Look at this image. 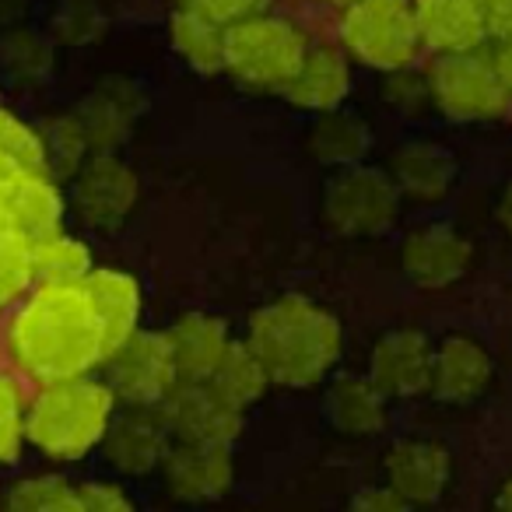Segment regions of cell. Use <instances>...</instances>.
<instances>
[{
  "label": "cell",
  "mask_w": 512,
  "mask_h": 512,
  "mask_svg": "<svg viewBox=\"0 0 512 512\" xmlns=\"http://www.w3.org/2000/svg\"><path fill=\"white\" fill-rule=\"evenodd\" d=\"M8 351L25 379L50 386L95 376L113 344L85 285H36L11 316Z\"/></svg>",
  "instance_id": "cell-1"
},
{
  "label": "cell",
  "mask_w": 512,
  "mask_h": 512,
  "mask_svg": "<svg viewBox=\"0 0 512 512\" xmlns=\"http://www.w3.org/2000/svg\"><path fill=\"white\" fill-rule=\"evenodd\" d=\"M242 344L260 358L274 386L309 390L327 383L341 362L344 330L341 320L309 295H281L249 316Z\"/></svg>",
  "instance_id": "cell-2"
},
{
  "label": "cell",
  "mask_w": 512,
  "mask_h": 512,
  "mask_svg": "<svg viewBox=\"0 0 512 512\" xmlns=\"http://www.w3.org/2000/svg\"><path fill=\"white\" fill-rule=\"evenodd\" d=\"M116 411L120 400L99 376L39 386L29 397L25 439L53 463L85 460L88 453L102 449Z\"/></svg>",
  "instance_id": "cell-3"
},
{
  "label": "cell",
  "mask_w": 512,
  "mask_h": 512,
  "mask_svg": "<svg viewBox=\"0 0 512 512\" xmlns=\"http://www.w3.org/2000/svg\"><path fill=\"white\" fill-rule=\"evenodd\" d=\"M306 32L281 15H253L225 29V74L260 92H285L309 53Z\"/></svg>",
  "instance_id": "cell-4"
},
{
  "label": "cell",
  "mask_w": 512,
  "mask_h": 512,
  "mask_svg": "<svg viewBox=\"0 0 512 512\" xmlns=\"http://www.w3.org/2000/svg\"><path fill=\"white\" fill-rule=\"evenodd\" d=\"M344 53L372 71L397 74L421 50L414 0H355L341 18Z\"/></svg>",
  "instance_id": "cell-5"
},
{
  "label": "cell",
  "mask_w": 512,
  "mask_h": 512,
  "mask_svg": "<svg viewBox=\"0 0 512 512\" xmlns=\"http://www.w3.org/2000/svg\"><path fill=\"white\" fill-rule=\"evenodd\" d=\"M102 379L116 393L120 407H148L155 411L179 386L176 358H172L165 330H137L102 365Z\"/></svg>",
  "instance_id": "cell-6"
},
{
  "label": "cell",
  "mask_w": 512,
  "mask_h": 512,
  "mask_svg": "<svg viewBox=\"0 0 512 512\" xmlns=\"http://www.w3.org/2000/svg\"><path fill=\"white\" fill-rule=\"evenodd\" d=\"M400 190L390 172L348 165L323 190V218L341 235H379L397 221Z\"/></svg>",
  "instance_id": "cell-7"
},
{
  "label": "cell",
  "mask_w": 512,
  "mask_h": 512,
  "mask_svg": "<svg viewBox=\"0 0 512 512\" xmlns=\"http://www.w3.org/2000/svg\"><path fill=\"white\" fill-rule=\"evenodd\" d=\"M428 95L453 120H491L509 102V88L495 60H484L481 53L435 60L428 71Z\"/></svg>",
  "instance_id": "cell-8"
},
{
  "label": "cell",
  "mask_w": 512,
  "mask_h": 512,
  "mask_svg": "<svg viewBox=\"0 0 512 512\" xmlns=\"http://www.w3.org/2000/svg\"><path fill=\"white\" fill-rule=\"evenodd\" d=\"M172 442H225L242 432V411L232 407L211 383H179L155 407Z\"/></svg>",
  "instance_id": "cell-9"
},
{
  "label": "cell",
  "mask_w": 512,
  "mask_h": 512,
  "mask_svg": "<svg viewBox=\"0 0 512 512\" xmlns=\"http://www.w3.org/2000/svg\"><path fill=\"white\" fill-rule=\"evenodd\" d=\"M137 204V176L127 162L102 151L88 155L81 169L74 172V207L92 228H120Z\"/></svg>",
  "instance_id": "cell-10"
},
{
  "label": "cell",
  "mask_w": 512,
  "mask_h": 512,
  "mask_svg": "<svg viewBox=\"0 0 512 512\" xmlns=\"http://www.w3.org/2000/svg\"><path fill=\"white\" fill-rule=\"evenodd\" d=\"M165 488L176 502L207 505L235 481V456L225 442H172L162 463Z\"/></svg>",
  "instance_id": "cell-11"
},
{
  "label": "cell",
  "mask_w": 512,
  "mask_h": 512,
  "mask_svg": "<svg viewBox=\"0 0 512 512\" xmlns=\"http://www.w3.org/2000/svg\"><path fill=\"white\" fill-rule=\"evenodd\" d=\"M432 358L435 348L421 330H390L372 348L369 379L386 400L418 397V393L432 390Z\"/></svg>",
  "instance_id": "cell-12"
},
{
  "label": "cell",
  "mask_w": 512,
  "mask_h": 512,
  "mask_svg": "<svg viewBox=\"0 0 512 512\" xmlns=\"http://www.w3.org/2000/svg\"><path fill=\"white\" fill-rule=\"evenodd\" d=\"M172 439L165 432L162 418L148 407H120L102 439V456L116 474L148 477L162 470Z\"/></svg>",
  "instance_id": "cell-13"
},
{
  "label": "cell",
  "mask_w": 512,
  "mask_h": 512,
  "mask_svg": "<svg viewBox=\"0 0 512 512\" xmlns=\"http://www.w3.org/2000/svg\"><path fill=\"white\" fill-rule=\"evenodd\" d=\"M165 337L176 358L179 383H211L221 362L239 344L228 323L211 313H183L172 327H165Z\"/></svg>",
  "instance_id": "cell-14"
},
{
  "label": "cell",
  "mask_w": 512,
  "mask_h": 512,
  "mask_svg": "<svg viewBox=\"0 0 512 512\" xmlns=\"http://www.w3.org/2000/svg\"><path fill=\"white\" fill-rule=\"evenodd\" d=\"M400 264L418 288H446L467 274L470 242L449 225H425L407 235Z\"/></svg>",
  "instance_id": "cell-15"
},
{
  "label": "cell",
  "mask_w": 512,
  "mask_h": 512,
  "mask_svg": "<svg viewBox=\"0 0 512 512\" xmlns=\"http://www.w3.org/2000/svg\"><path fill=\"white\" fill-rule=\"evenodd\" d=\"M421 46H432L439 57L477 53L488 36L481 0H414Z\"/></svg>",
  "instance_id": "cell-16"
},
{
  "label": "cell",
  "mask_w": 512,
  "mask_h": 512,
  "mask_svg": "<svg viewBox=\"0 0 512 512\" xmlns=\"http://www.w3.org/2000/svg\"><path fill=\"white\" fill-rule=\"evenodd\" d=\"M449 453L435 442H400L386 453V488H393L407 505H428L449 484Z\"/></svg>",
  "instance_id": "cell-17"
},
{
  "label": "cell",
  "mask_w": 512,
  "mask_h": 512,
  "mask_svg": "<svg viewBox=\"0 0 512 512\" xmlns=\"http://www.w3.org/2000/svg\"><path fill=\"white\" fill-rule=\"evenodd\" d=\"M351 92V64L348 53L337 46H309L299 74L288 81L285 95L292 106L309 109V113H337L341 102Z\"/></svg>",
  "instance_id": "cell-18"
},
{
  "label": "cell",
  "mask_w": 512,
  "mask_h": 512,
  "mask_svg": "<svg viewBox=\"0 0 512 512\" xmlns=\"http://www.w3.org/2000/svg\"><path fill=\"white\" fill-rule=\"evenodd\" d=\"M4 193H8L11 232L25 235L29 242L64 232L67 197L50 172H22Z\"/></svg>",
  "instance_id": "cell-19"
},
{
  "label": "cell",
  "mask_w": 512,
  "mask_h": 512,
  "mask_svg": "<svg viewBox=\"0 0 512 512\" xmlns=\"http://www.w3.org/2000/svg\"><path fill=\"white\" fill-rule=\"evenodd\" d=\"M491 383V358L474 337H446L432 358V393L449 404H463Z\"/></svg>",
  "instance_id": "cell-20"
},
{
  "label": "cell",
  "mask_w": 512,
  "mask_h": 512,
  "mask_svg": "<svg viewBox=\"0 0 512 512\" xmlns=\"http://www.w3.org/2000/svg\"><path fill=\"white\" fill-rule=\"evenodd\" d=\"M85 292L92 295L113 351L141 330V285L134 274L120 267H95L92 278L85 281Z\"/></svg>",
  "instance_id": "cell-21"
},
{
  "label": "cell",
  "mask_w": 512,
  "mask_h": 512,
  "mask_svg": "<svg viewBox=\"0 0 512 512\" xmlns=\"http://www.w3.org/2000/svg\"><path fill=\"white\" fill-rule=\"evenodd\" d=\"M323 414L344 435H376L386 425V397L369 376H337L323 390Z\"/></svg>",
  "instance_id": "cell-22"
},
{
  "label": "cell",
  "mask_w": 512,
  "mask_h": 512,
  "mask_svg": "<svg viewBox=\"0 0 512 512\" xmlns=\"http://www.w3.org/2000/svg\"><path fill=\"white\" fill-rule=\"evenodd\" d=\"M393 183L414 200H439L456 179V162L446 148L428 141H414L393 155Z\"/></svg>",
  "instance_id": "cell-23"
},
{
  "label": "cell",
  "mask_w": 512,
  "mask_h": 512,
  "mask_svg": "<svg viewBox=\"0 0 512 512\" xmlns=\"http://www.w3.org/2000/svg\"><path fill=\"white\" fill-rule=\"evenodd\" d=\"M32 271L36 285H85L95 271V260L92 249L64 228L32 242Z\"/></svg>",
  "instance_id": "cell-24"
},
{
  "label": "cell",
  "mask_w": 512,
  "mask_h": 512,
  "mask_svg": "<svg viewBox=\"0 0 512 512\" xmlns=\"http://www.w3.org/2000/svg\"><path fill=\"white\" fill-rule=\"evenodd\" d=\"M172 50L186 60L197 74L225 71V25L197 15V11H176L169 25Z\"/></svg>",
  "instance_id": "cell-25"
},
{
  "label": "cell",
  "mask_w": 512,
  "mask_h": 512,
  "mask_svg": "<svg viewBox=\"0 0 512 512\" xmlns=\"http://www.w3.org/2000/svg\"><path fill=\"white\" fill-rule=\"evenodd\" d=\"M309 151L327 165H358L369 151V127L348 113H323L309 134Z\"/></svg>",
  "instance_id": "cell-26"
},
{
  "label": "cell",
  "mask_w": 512,
  "mask_h": 512,
  "mask_svg": "<svg viewBox=\"0 0 512 512\" xmlns=\"http://www.w3.org/2000/svg\"><path fill=\"white\" fill-rule=\"evenodd\" d=\"M211 386L232 407H239V411H249V407L264 397V393L271 390L274 383H271V376H267L264 365H260V358H256L253 351H249L246 344L239 341L232 348V355L221 362V369L214 372Z\"/></svg>",
  "instance_id": "cell-27"
},
{
  "label": "cell",
  "mask_w": 512,
  "mask_h": 512,
  "mask_svg": "<svg viewBox=\"0 0 512 512\" xmlns=\"http://www.w3.org/2000/svg\"><path fill=\"white\" fill-rule=\"evenodd\" d=\"M4 512H85L78 484L60 474H32L8 488Z\"/></svg>",
  "instance_id": "cell-28"
},
{
  "label": "cell",
  "mask_w": 512,
  "mask_h": 512,
  "mask_svg": "<svg viewBox=\"0 0 512 512\" xmlns=\"http://www.w3.org/2000/svg\"><path fill=\"white\" fill-rule=\"evenodd\" d=\"M36 292L32 271V242L18 232H0V313L18 309Z\"/></svg>",
  "instance_id": "cell-29"
},
{
  "label": "cell",
  "mask_w": 512,
  "mask_h": 512,
  "mask_svg": "<svg viewBox=\"0 0 512 512\" xmlns=\"http://www.w3.org/2000/svg\"><path fill=\"white\" fill-rule=\"evenodd\" d=\"M0 155H8L25 172H50V148L46 137L22 116L0 109Z\"/></svg>",
  "instance_id": "cell-30"
},
{
  "label": "cell",
  "mask_w": 512,
  "mask_h": 512,
  "mask_svg": "<svg viewBox=\"0 0 512 512\" xmlns=\"http://www.w3.org/2000/svg\"><path fill=\"white\" fill-rule=\"evenodd\" d=\"M25 414H29V400L15 376L0 372V467H8L22 456L29 446L25 439Z\"/></svg>",
  "instance_id": "cell-31"
},
{
  "label": "cell",
  "mask_w": 512,
  "mask_h": 512,
  "mask_svg": "<svg viewBox=\"0 0 512 512\" xmlns=\"http://www.w3.org/2000/svg\"><path fill=\"white\" fill-rule=\"evenodd\" d=\"M179 11H197L218 25H239L253 15H264L271 0H176Z\"/></svg>",
  "instance_id": "cell-32"
},
{
  "label": "cell",
  "mask_w": 512,
  "mask_h": 512,
  "mask_svg": "<svg viewBox=\"0 0 512 512\" xmlns=\"http://www.w3.org/2000/svg\"><path fill=\"white\" fill-rule=\"evenodd\" d=\"M85 512H137L130 495L116 481H85L78 484Z\"/></svg>",
  "instance_id": "cell-33"
},
{
  "label": "cell",
  "mask_w": 512,
  "mask_h": 512,
  "mask_svg": "<svg viewBox=\"0 0 512 512\" xmlns=\"http://www.w3.org/2000/svg\"><path fill=\"white\" fill-rule=\"evenodd\" d=\"M344 512H411V505L404 502V498L397 495L393 488H365L358 491L355 498L348 502V509Z\"/></svg>",
  "instance_id": "cell-34"
},
{
  "label": "cell",
  "mask_w": 512,
  "mask_h": 512,
  "mask_svg": "<svg viewBox=\"0 0 512 512\" xmlns=\"http://www.w3.org/2000/svg\"><path fill=\"white\" fill-rule=\"evenodd\" d=\"M484 22H488V36L509 43L512 39V0H481Z\"/></svg>",
  "instance_id": "cell-35"
},
{
  "label": "cell",
  "mask_w": 512,
  "mask_h": 512,
  "mask_svg": "<svg viewBox=\"0 0 512 512\" xmlns=\"http://www.w3.org/2000/svg\"><path fill=\"white\" fill-rule=\"evenodd\" d=\"M495 67H498V74H502L505 88L512 92V39L509 43H502V50L495 53Z\"/></svg>",
  "instance_id": "cell-36"
},
{
  "label": "cell",
  "mask_w": 512,
  "mask_h": 512,
  "mask_svg": "<svg viewBox=\"0 0 512 512\" xmlns=\"http://www.w3.org/2000/svg\"><path fill=\"white\" fill-rule=\"evenodd\" d=\"M22 172H25L22 165H15L8 155H0V190H8V186L15 183V179L22 176Z\"/></svg>",
  "instance_id": "cell-37"
},
{
  "label": "cell",
  "mask_w": 512,
  "mask_h": 512,
  "mask_svg": "<svg viewBox=\"0 0 512 512\" xmlns=\"http://www.w3.org/2000/svg\"><path fill=\"white\" fill-rule=\"evenodd\" d=\"M498 221H502L505 232L512 235V183H509V190L502 193V200H498Z\"/></svg>",
  "instance_id": "cell-38"
},
{
  "label": "cell",
  "mask_w": 512,
  "mask_h": 512,
  "mask_svg": "<svg viewBox=\"0 0 512 512\" xmlns=\"http://www.w3.org/2000/svg\"><path fill=\"white\" fill-rule=\"evenodd\" d=\"M495 512H512V477H505V484L495 495Z\"/></svg>",
  "instance_id": "cell-39"
},
{
  "label": "cell",
  "mask_w": 512,
  "mask_h": 512,
  "mask_svg": "<svg viewBox=\"0 0 512 512\" xmlns=\"http://www.w3.org/2000/svg\"><path fill=\"white\" fill-rule=\"evenodd\" d=\"M11 228V214H8V193L0 190V232H8Z\"/></svg>",
  "instance_id": "cell-40"
},
{
  "label": "cell",
  "mask_w": 512,
  "mask_h": 512,
  "mask_svg": "<svg viewBox=\"0 0 512 512\" xmlns=\"http://www.w3.org/2000/svg\"><path fill=\"white\" fill-rule=\"evenodd\" d=\"M330 4H337V8H351L355 0H330Z\"/></svg>",
  "instance_id": "cell-41"
}]
</instances>
